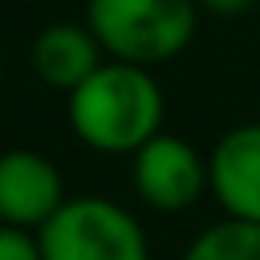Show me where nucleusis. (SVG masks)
Listing matches in <instances>:
<instances>
[{"instance_id":"obj_2","label":"nucleus","mask_w":260,"mask_h":260,"mask_svg":"<svg viewBox=\"0 0 260 260\" xmlns=\"http://www.w3.org/2000/svg\"><path fill=\"white\" fill-rule=\"evenodd\" d=\"M199 12L195 0H85V24L102 53L146 69L175 61L195 41Z\"/></svg>"},{"instance_id":"obj_5","label":"nucleus","mask_w":260,"mask_h":260,"mask_svg":"<svg viewBox=\"0 0 260 260\" xmlns=\"http://www.w3.org/2000/svg\"><path fill=\"white\" fill-rule=\"evenodd\" d=\"M65 199V179L49 154L28 146L0 150V223L41 232Z\"/></svg>"},{"instance_id":"obj_7","label":"nucleus","mask_w":260,"mask_h":260,"mask_svg":"<svg viewBox=\"0 0 260 260\" xmlns=\"http://www.w3.org/2000/svg\"><path fill=\"white\" fill-rule=\"evenodd\" d=\"M28 61H32V73L49 89L73 93L106 61V53H102V45L85 20H53L32 37Z\"/></svg>"},{"instance_id":"obj_6","label":"nucleus","mask_w":260,"mask_h":260,"mask_svg":"<svg viewBox=\"0 0 260 260\" xmlns=\"http://www.w3.org/2000/svg\"><path fill=\"white\" fill-rule=\"evenodd\" d=\"M207 191L228 219L260 223V122L232 126L211 146Z\"/></svg>"},{"instance_id":"obj_9","label":"nucleus","mask_w":260,"mask_h":260,"mask_svg":"<svg viewBox=\"0 0 260 260\" xmlns=\"http://www.w3.org/2000/svg\"><path fill=\"white\" fill-rule=\"evenodd\" d=\"M0 260H41L37 232H24V228H8V223H0Z\"/></svg>"},{"instance_id":"obj_10","label":"nucleus","mask_w":260,"mask_h":260,"mask_svg":"<svg viewBox=\"0 0 260 260\" xmlns=\"http://www.w3.org/2000/svg\"><path fill=\"white\" fill-rule=\"evenodd\" d=\"M203 12H215V16H240V12H248L256 0H195Z\"/></svg>"},{"instance_id":"obj_4","label":"nucleus","mask_w":260,"mask_h":260,"mask_svg":"<svg viewBox=\"0 0 260 260\" xmlns=\"http://www.w3.org/2000/svg\"><path fill=\"white\" fill-rule=\"evenodd\" d=\"M130 179L146 207L154 211H187L207 191V154H199L187 138L158 130L146 146L130 154Z\"/></svg>"},{"instance_id":"obj_11","label":"nucleus","mask_w":260,"mask_h":260,"mask_svg":"<svg viewBox=\"0 0 260 260\" xmlns=\"http://www.w3.org/2000/svg\"><path fill=\"white\" fill-rule=\"evenodd\" d=\"M0 81H4V57H0Z\"/></svg>"},{"instance_id":"obj_8","label":"nucleus","mask_w":260,"mask_h":260,"mask_svg":"<svg viewBox=\"0 0 260 260\" xmlns=\"http://www.w3.org/2000/svg\"><path fill=\"white\" fill-rule=\"evenodd\" d=\"M179 260H260V223L244 219H215L207 223Z\"/></svg>"},{"instance_id":"obj_3","label":"nucleus","mask_w":260,"mask_h":260,"mask_svg":"<svg viewBox=\"0 0 260 260\" xmlns=\"http://www.w3.org/2000/svg\"><path fill=\"white\" fill-rule=\"evenodd\" d=\"M41 260H150V240L130 207L106 195H69L37 232Z\"/></svg>"},{"instance_id":"obj_1","label":"nucleus","mask_w":260,"mask_h":260,"mask_svg":"<svg viewBox=\"0 0 260 260\" xmlns=\"http://www.w3.org/2000/svg\"><path fill=\"white\" fill-rule=\"evenodd\" d=\"M65 118L77 142L98 154H134L167 118V98L146 65L102 61L73 93H65Z\"/></svg>"}]
</instances>
